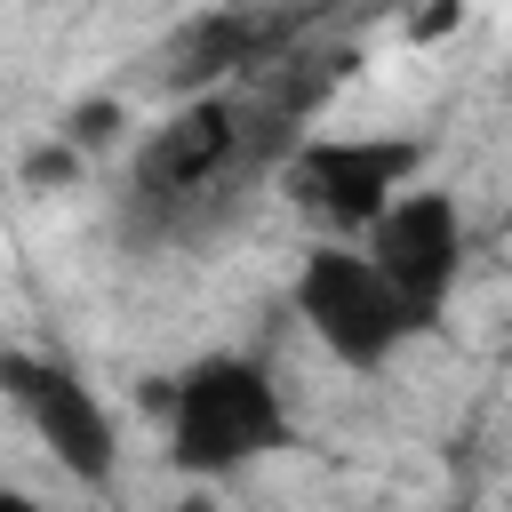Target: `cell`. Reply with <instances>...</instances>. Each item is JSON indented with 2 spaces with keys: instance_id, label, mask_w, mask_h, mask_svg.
<instances>
[{
  "instance_id": "8",
  "label": "cell",
  "mask_w": 512,
  "mask_h": 512,
  "mask_svg": "<svg viewBox=\"0 0 512 512\" xmlns=\"http://www.w3.org/2000/svg\"><path fill=\"white\" fill-rule=\"evenodd\" d=\"M64 136H72L80 152H104V144L120 136V104H80V112H64Z\"/></svg>"
},
{
  "instance_id": "2",
  "label": "cell",
  "mask_w": 512,
  "mask_h": 512,
  "mask_svg": "<svg viewBox=\"0 0 512 512\" xmlns=\"http://www.w3.org/2000/svg\"><path fill=\"white\" fill-rule=\"evenodd\" d=\"M424 160H432V136H416V128H368V136L320 128V136H296L280 152L272 184L304 224H320L336 240H360L424 176Z\"/></svg>"
},
{
  "instance_id": "1",
  "label": "cell",
  "mask_w": 512,
  "mask_h": 512,
  "mask_svg": "<svg viewBox=\"0 0 512 512\" xmlns=\"http://www.w3.org/2000/svg\"><path fill=\"white\" fill-rule=\"evenodd\" d=\"M152 408L168 424V464L192 480H232L296 440V416L264 360L248 352H200L192 368L152 384Z\"/></svg>"
},
{
  "instance_id": "6",
  "label": "cell",
  "mask_w": 512,
  "mask_h": 512,
  "mask_svg": "<svg viewBox=\"0 0 512 512\" xmlns=\"http://www.w3.org/2000/svg\"><path fill=\"white\" fill-rule=\"evenodd\" d=\"M360 248H368L376 272L408 296V312H416L424 328H440V312H448V296H456V280H464V248H472L456 192L408 184V192L360 232Z\"/></svg>"
},
{
  "instance_id": "3",
  "label": "cell",
  "mask_w": 512,
  "mask_h": 512,
  "mask_svg": "<svg viewBox=\"0 0 512 512\" xmlns=\"http://www.w3.org/2000/svg\"><path fill=\"white\" fill-rule=\"evenodd\" d=\"M288 304H296V320L320 336V352L344 360V368H360V376L384 368V360H400L416 336H432V328L408 312V296L376 272V256H368V248H344V240H320V248L296 264Z\"/></svg>"
},
{
  "instance_id": "5",
  "label": "cell",
  "mask_w": 512,
  "mask_h": 512,
  "mask_svg": "<svg viewBox=\"0 0 512 512\" xmlns=\"http://www.w3.org/2000/svg\"><path fill=\"white\" fill-rule=\"evenodd\" d=\"M248 120H256L248 96H216V88H200L184 112H168L136 144V208H192V200H208L256 152Z\"/></svg>"
},
{
  "instance_id": "7",
  "label": "cell",
  "mask_w": 512,
  "mask_h": 512,
  "mask_svg": "<svg viewBox=\"0 0 512 512\" xmlns=\"http://www.w3.org/2000/svg\"><path fill=\"white\" fill-rule=\"evenodd\" d=\"M80 168H88V152H80V144H72V136L56 128V136H48V144H40L32 160H24V184H32V192H56V184H72Z\"/></svg>"
},
{
  "instance_id": "9",
  "label": "cell",
  "mask_w": 512,
  "mask_h": 512,
  "mask_svg": "<svg viewBox=\"0 0 512 512\" xmlns=\"http://www.w3.org/2000/svg\"><path fill=\"white\" fill-rule=\"evenodd\" d=\"M456 24H464V0H424V8L408 16L416 40H440V32H456Z\"/></svg>"
},
{
  "instance_id": "4",
  "label": "cell",
  "mask_w": 512,
  "mask_h": 512,
  "mask_svg": "<svg viewBox=\"0 0 512 512\" xmlns=\"http://www.w3.org/2000/svg\"><path fill=\"white\" fill-rule=\"evenodd\" d=\"M0 392H8V408L32 424V440L64 464V480L112 488V472H120V432H112V408L96 400V384H88L72 360L0 344Z\"/></svg>"
}]
</instances>
